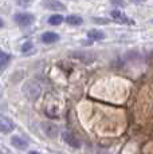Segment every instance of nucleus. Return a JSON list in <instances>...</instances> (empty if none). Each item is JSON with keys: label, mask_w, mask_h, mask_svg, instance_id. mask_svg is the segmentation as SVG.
I'll return each instance as SVG.
<instances>
[{"label": "nucleus", "mask_w": 153, "mask_h": 154, "mask_svg": "<svg viewBox=\"0 0 153 154\" xmlns=\"http://www.w3.org/2000/svg\"><path fill=\"white\" fill-rule=\"evenodd\" d=\"M28 154H40V153H36V152H30Z\"/></svg>", "instance_id": "nucleus-19"}, {"label": "nucleus", "mask_w": 153, "mask_h": 154, "mask_svg": "<svg viewBox=\"0 0 153 154\" xmlns=\"http://www.w3.org/2000/svg\"><path fill=\"white\" fill-rule=\"evenodd\" d=\"M130 2L134 3V4H137V5H140V4H144L146 0H130Z\"/></svg>", "instance_id": "nucleus-17"}, {"label": "nucleus", "mask_w": 153, "mask_h": 154, "mask_svg": "<svg viewBox=\"0 0 153 154\" xmlns=\"http://www.w3.org/2000/svg\"><path fill=\"white\" fill-rule=\"evenodd\" d=\"M66 22L69 23L70 26H81L82 23H83V20H82V17L78 16V15H70V16H67Z\"/></svg>", "instance_id": "nucleus-10"}, {"label": "nucleus", "mask_w": 153, "mask_h": 154, "mask_svg": "<svg viewBox=\"0 0 153 154\" xmlns=\"http://www.w3.org/2000/svg\"><path fill=\"white\" fill-rule=\"evenodd\" d=\"M32 2H34V0H16L17 5H20V7H28Z\"/></svg>", "instance_id": "nucleus-15"}, {"label": "nucleus", "mask_w": 153, "mask_h": 154, "mask_svg": "<svg viewBox=\"0 0 153 154\" xmlns=\"http://www.w3.org/2000/svg\"><path fill=\"white\" fill-rule=\"evenodd\" d=\"M32 47H34L32 42H26V43L22 44V47H20V51H22L23 54H28V52L32 50Z\"/></svg>", "instance_id": "nucleus-13"}, {"label": "nucleus", "mask_w": 153, "mask_h": 154, "mask_svg": "<svg viewBox=\"0 0 153 154\" xmlns=\"http://www.w3.org/2000/svg\"><path fill=\"white\" fill-rule=\"evenodd\" d=\"M63 22V16L62 15H52L48 17V24L51 26H59Z\"/></svg>", "instance_id": "nucleus-12"}, {"label": "nucleus", "mask_w": 153, "mask_h": 154, "mask_svg": "<svg viewBox=\"0 0 153 154\" xmlns=\"http://www.w3.org/2000/svg\"><path fill=\"white\" fill-rule=\"evenodd\" d=\"M151 23H152V24H153V19H152V20H151Z\"/></svg>", "instance_id": "nucleus-20"}, {"label": "nucleus", "mask_w": 153, "mask_h": 154, "mask_svg": "<svg viewBox=\"0 0 153 154\" xmlns=\"http://www.w3.org/2000/svg\"><path fill=\"white\" fill-rule=\"evenodd\" d=\"M14 129H15V125L11 121L0 118V133H11Z\"/></svg>", "instance_id": "nucleus-6"}, {"label": "nucleus", "mask_w": 153, "mask_h": 154, "mask_svg": "<svg viewBox=\"0 0 153 154\" xmlns=\"http://www.w3.org/2000/svg\"><path fill=\"white\" fill-rule=\"evenodd\" d=\"M110 15H111V17L118 23H122V24H133V20H130L125 14L121 12V11H118V10L111 11Z\"/></svg>", "instance_id": "nucleus-3"}, {"label": "nucleus", "mask_w": 153, "mask_h": 154, "mask_svg": "<svg viewBox=\"0 0 153 154\" xmlns=\"http://www.w3.org/2000/svg\"><path fill=\"white\" fill-rule=\"evenodd\" d=\"M43 4H45V7L47 10H51V11H63L64 10V5L62 4L61 2H58V0H45Z\"/></svg>", "instance_id": "nucleus-4"}, {"label": "nucleus", "mask_w": 153, "mask_h": 154, "mask_svg": "<svg viewBox=\"0 0 153 154\" xmlns=\"http://www.w3.org/2000/svg\"><path fill=\"white\" fill-rule=\"evenodd\" d=\"M151 56H152V58H153V52H152V54H151Z\"/></svg>", "instance_id": "nucleus-21"}, {"label": "nucleus", "mask_w": 153, "mask_h": 154, "mask_svg": "<svg viewBox=\"0 0 153 154\" xmlns=\"http://www.w3.org/2000/svg\"><path fill=\"white\" fill-rule=\"evenodd\" d=\"M87 38H89L90 40H94V42H97V40L105 39V34L102 31H99V29H92V31L87 32Z\"/></svg>", "instance_id": "nucleus-9"}, {"label": "nucleus", "mask_w": 153, "mask_h": 154, "mask_svg": "<svg viewBox=\"0 0 153 154\" xmlns=\"http://www.w3.org/2000/svg\"><path fill=\"white\" fill-rule=\"evenodd\" d=\"M59 40V35L55 34V32H45V34L42 35V42L43 43H47V44H51V43H55Z\"/></svg>", "instance_id": "nucleus-7"}, {"label": "nucleus", "mask_w": 153, "mask_h": 154, "mask_svg": "<svg viewBox=\"0 0 153 154\" xmlns=\"http://www.w3.org/2000/svg\"><path fill=\"white\" fill-rule=\"evenodd\" d=\"M14 20H15L16 24H19L20 27H28L30 24H32L35 20L34 15L31 14H16L14 16Z\"/></svg>", "instance_id": "nucleus-1"}, {"label": "nucleus", "mask_w": 153, "mask_h": 154, "mask_svg": "<svg viewBox=\"0 0 153 154\" xmlns=\"http://www.w3.org/2000/svg\"><path fill=\"white\" fill-rule=\"evenodd\" d=\"M8 63H10V55L0 50V70H4Z\"/></svg>", "instance_id": "nucleus-11"}, {"label": "nucleus", "mask_w": 153, "mask_h": 154, "mask_svg": "<svg viewBox=\"0 0 153 154\" xmlns=\"http://www.w3.org/2000/svg\"><path fill=\"white\" fill-rule=\"evenodd\" d=\"M92 20L94 23H98V24H109V23H110L109 19H101V17H93Z\"/></svg>", "instance_id": "nucleus-14"}, {"label": "nucleus", "mask_w": 153, "mask_h": 154, "mask_svg": "<svg viewBox=\"0 0 153 154\" xmlns=\"http://www.w3.org/2000/svg\"><path fill=\"white\" fill-rule=\"evenodd\" d=\"M113 5H118V7H125V2L123 0H110Z\"/></svg>", "instance_id": "nucleus-16"}, {"label": "nucleus", "mask_w": 153, "mask_h": 154, "mask_svg": "<svg viewBox=\"0 0 153 154\" xmlns=\"http://www.w3.org/2000/svg\"><path fill=\"white\" fill-rule=\"evenodd\" d=\"M3 26H4V22H3V20H2V19H0V28H2V27H3Z\"/></svg>", "instance_id": "nucleus-18"}, {"label": "nucleus", "mask_w": 153, "mask_h": 154, "mask_svg": "<svg viewBox=\"0 0 153 154\" xmlns=\"http://www.w3.org/2000/svg\"><path fill=\"white\" fill-rule=\"evenodd\" d=\"M11 143H12V146H15L16 149H20V150H24V149H27V146H28V143H27V141L26 140H23L22 137H12V140H11Z\"/></svg>", "instance_id": "nucleus-8"}, {"label": "nucleus", "mask_w": 153, "mask_h": 154, "mask_svg": "<svg viewBox=\"0 0 153 154\" xmlns=\"http://www.w3.org/2000/svg\"><path fill=\"white\" fill-rule=\"evenodd\" d=\"M43 130H45V133L47 134V137H50V138H55L58 135V127L54 123H50V122L43 123Z\"/></svg>", "instance_id": "nucleus-5"}, {"label": "nucleus", "mask_w": 153, "mask_h": 154, "mask_svg": "<svg viewBox=\"0 0 153 154\" xmlns=\"http://www.w3.org/2000/svg\"><path fill=\"white\" fill-rule=\"evenodd\" d=\"M62 140L66 142L69 146L74 147V149H79V147H81V142H79V140L75 138V135H73L71 133H69V131L62 133Z\"/></svg>", "instance_id": "nucleus-2"}]
</instances>
